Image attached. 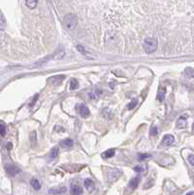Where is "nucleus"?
<instances>
[{"label":"nucleus","mask_w":194,"mask_h":195,"mask_svg":"<svg viewBox=\"0 0 194 195\" xmlns=\"http://www.w3.org/2000/svg\"><path fill=\"white\" fill-rule=\"evenodd\" d=\"M58 154H59V148L54 147L51 150V152H50V158H51V159H55V158H57V156H58Z\"/></svg>","instance_id":"a211bd4d"},{"label":"nucleus","mask_w":194,"mask_h":195,"mask_svg":"<svg viewBox=\"0 0 194 195\" xmlns=\"http://www.w3.org/2000/svg\"><path fill=\"white\" fill-rule=\"evenodd\" d=\"M157 48V40L153 37H146L143 40V49L148 54L155 52Z\"/></svg>","instance_id":"f257e3e1"},{"label":"nucleus","mask_w":194,"mask_h":195,"mask_svg":"<svg viewBox=\"0 0 194 195\" xmlns=\"http://www.w3.org/2000/svg\"><path fill=\"white\" fill-rule=\"evenodd\" d=\"M0 127H1V130H0V134H1V137H4L6 134V127L4 125V123L0 124Z\"/></svg>","instance_id":"bb28decb"},{"label":"nucleus","mask_w":194,"mask_h":195,"mask_svg":"<svg viewBox=\"0 0 194 195\" xmlns=\"http://www.w3.org/2000/svg\"><path fill=\"white\" fill-rule=\"evenodd\" d=\"M57 54H58V55H57L56 59H62V58L64 56V49H63V47H61Z\"/></svg>","instance_id":"5701e85b"},{"label":"nucleus","mask_w":194,"mask_h":195,"mask_svg":"<svg viewBox=\"0 0 194 195\" xmlns=\"http://www.w3.org/2000/svg\"><path fill=\"white\" fill-rule=\"evenodd\" d=\"M150 157H151V155H150V154H139V156H138L140 161H143L146 159H148V158H150Z\"/></svg>","instance_id":"393cba45"},{"label":"nucleus","mask_w":194,"mask_h":195,"mask_svg":"<svg viewBox=\"0 0 194 195\" xmlns=\"http://www.w3.org/2000/svg\"><path fill=\"white\" fill-rule=\"evenodd\" d=\"M165 96H166V88L160 87L159 90H158V93H157V100H159V102H162V100L165 99Z\"/></svg>","instance_id":"f8f14e48"},{"label":"nucleus","mask_w":194,"mask_h":195,"mask_svg":"<svg viewBox=\"0 0 194 195\" xmlns=\"http://www.w3.org/2000/svg\"><path fill=\"white\" fill-rule=\"evenodd\" d=\"M38 98H39V95H38V94H36V95H35V96L33 97V99H32V100H31V103L30 104V107H33V105L35 104V103H36V100H38Z\"/></svg>","instance_id":"a878e982"},{"label":"nucleus","mask_w":194,"mask_h":195,"mask_svg":"<svg viewBox=\"0 0 194 195\" xmlns=\"http://www.w3.org/2000/svg\"><path fill=\"white\" fill-rule=\"evenodd\" d=\"M70 193L72 195H81L83 193V188L78 184H72L70 187Z\"/></svg>","instance_id":"0eeeda50"},{"label":"nucleus","mask_w":194,"mask_h":195,"mask_svg":"<svg viewBox=\"0 0 194 195\" xmlns=\"http://www.w3.org/2000/svg\"><path fill=\"white\" fill-rule=\"evenodd\" d=\"M30 184H31V186L33 187V188H34L35 190H39V189L41 188L40 182H39V180H38L36 178L31 179V180H30Z\"/></svg>","instance_id":"2eb2a0df"},{"label":"nucleus","mask_w":194,"mask_h":195,"mask_svg":"<svg viewBox=\"0 0 194 195\" xmlns=\"http://www.w3.org/2000/svg\"><path fill=\"white\" fill-rule=\"evenodd\" d=\"M134 170H135L136 172H138V173L143 172V168L141 167V166H136V167L134 168Z\"/></svg>","instance_id":"c756f323"},{"label":"nucleus","mask_w":194,"mask_h":195,"mask_svg":"<svg viewBox=\"0 0 194 195\" xmlns=\"http://www.w3.org/2000/svg\"><path fill=\"white\" fill-rule=\"evenodd\" d=\"M174 142H175L174 136H172V135H166V136L164 137L163 141H162L161 146H172V144L174 143Z\"/></svg>","instance_id":"20e7f679"},{"label":"nucleus","mask_w":194,"mask_h":195,"mask_svg":"<svg viewBox=\"0 0 194 195\" xmlns=\"http://www.w3.org/2000/svg\"><path fill=\"white\" fill-rule=\"evenodd\" d=\"M64 79V75H58V76H54L52 78H50L48 82H53V84H60Z\"/></svg>","instance_id":"4468645a"},{"label":"nucleus","mask_w":194,"mask_h":195,"mask_svg":"<svg viewBox=\"0 0 194 195\" xmlns=\"http://www.w3.org/2000/svg\"><path fill=\"white\" fill-rule=\"evenodd\" d=\"M63 24H64V26H66L67 30H72L77 26V17L74 15V14H68V15L64 17Z\"/></svg>","instance_id":"f03ea898"},{"label":"nucleus","mask_w":194,"mask_h":195,"mask_svg":"<svg viewBox=\"0 0 194 195\" xmlns=\"http://www.w3.org/2000/svg\"><path fill=\"white\" fill-rule=\"evenodd\" d=\"M192 129H193V131H194V124H193V126H192Z\"/></svg>","instance_id":"2f4dec72"},{"label":"nucleus","mask_w":194,"mask_h":195,"mask_svg":"<svg viewBox=\"0 0 194 195\" xmlns=\"http://www.w3.org/2000/svg\"><path fill=\"white\" fill-rule=\"evenodd\" d=\"M136 104H138V100L136 99H134V100H132V102L129 104L128 105H127V107H128V109L129 110H131V109H133V108L136 105Z\"/></svg>","instance_id":"412c9836"},{"label":"nucleus","mask_w":194,"mask_h":195,"mask_svg":"<svg viewBox=\"0 0 194 195\" xmlns=\"http://www.w3.org/2000/svg\"><path fill=\"white\" fill-rule=\"evenodd\" d=\"M140 180H141V177H135L134 179L130 180V183H129V187L132 189H136L140 183Z\"/></svg>","instance_id":"1a4fd4ad"},{"label":"nucleus","mask_w":194,"mask_h":195,"mask_svg":"<svg viewBox=\"0 0 194 195\" xmlns=\"http://www.w3.org/2000/svg\"><path fill=\"white\" fill-rule=\"evenodd\" d=\"M121 171L115 169V170H112L111 172H109V179L110 180H115L116 179H118V177L121 176Z\"/></svg>","instance_id":"9d476101"},{"label":"nucleus","mask_w":194,"mask_h":195,"mask_svg":"<svg viewBox=\"0 0 194 195\" xmlns=\"http://www.w3.org/2000/svg\"><path fill=\"white\" fill-rule=\"evenodd\" d=\"M114 154H115V149L114 148H110L109 150L104 151V152L103 153V157L104 158H111L114 156Z\"/></svg>","instance_id":"dca6fc26"},{"label":"nucleus","mask_w":194,"mask_h":195,"mask_svg":"<svg viewBox=\"0 0 194 195\" xmlns=\"http://www.w3.org/2000/svg\"><path fill=\"white\" fill-rule=\"evenodd\" d=\"M61 146L64 148H68L73 146V141L71 139H64L61 142Z\"/></svg>","instance_id":"ddd939ff"},{"label":"nucleus","mask_w":194,"mask_h":195,"mask_svg":"<svg viewBox=\"0 0 194 195\" xmlns=\"http://www.w3.org/2000/svg\"><path fill=\"white\" fill-rule=\"evenodd\" d=\"M184 73H185V75L187 76V77H192V78H194V69H192V68H190V67L186 68L185 71H184Z\"/></svg>","instance_id":"aec40b11"},{"label":"nucleus","mask_w":194,"mask_h":195,"mask_svg":"<svg viewBox=\"0 0 194 195\" xmlns=\"http://www.w3.org/2000/svg\"><path fill=\"white\" fill-rule=\"evenodd\" d=\"M88 98L90 100H97L99 98V94L96 93V92H90L88 94Z\"/></svg>","instance_id":"b1692460"},{"label":"nucleus","mask_w":194,"mask_h":195,"mask_svg":"<svg viewBox=\"0 0 194 195\" xmlns=\"http://www.w3.org/2000/svg\"><path fill=\"white\" fill-rule=\"evenodd\" d=\"M76 49L78 50L79 52H80L83 56H86V57H89L90 58V56H89V54H88V52L86 51V50L81 46V45H78V46H76Z\"/></svg>","instance_id":"6ab92c4d"},{"label":"nucleus","mask_w":194,"mask_h":195,"mask_svg":"<svg viewBox=\"0 0 194 195\" xmlns=\"http://www.w3.org/2000/svg\"><path fill=\"white\" fill-rule=\"evenodd\" d=\"M150 134H151V136H157L158 135V128H157V126H152Z\"/></svg>","instance_id":"cd10ccee"},{"label":"nucleus","mask_w":194,"mask_h":195,"mask_svg":"<svg viewBox=\"0 0 194 195\" xmlns=\"http://www.w3.org/2000/svg\"><path fill=\"white\" fill-rule=\"evenodd\" d=\"M77 87H78V82L75 80V79H72L70 82V85H69L70 90H75V89H77Z\"/></svg>","instance_id":"4be33fe9"},{"label":"nucleus","mask_w":194,"mask_h":195,"mask_svg":"<svg viewBox=\"0 0 194 195\" xmlns=\"http://www.w3.org/2000/svg\"><path fill=\"white\" fill-rule=\"evenodd\" d=\"M84 185H85V188L90 192L93 191L95 188V184H94V183H93V180L90 179H86L84 180Z\"/></svg>","instance_id":"6e6552de"},{"label":"nucleus","mask_w":194,"mask_h":195,"mask_svg":"<svg viewBox=\"0 0 194 195\" xmlns=\"http://www.w3.org/2000/svg\"><path fill=\"white\" fill-rule=\"evenodd\" d=\"M67 191V188L64 186L62 187H55V188H51L49 189V193L50 194H62V193H64Z\"/></svg>","instance_id":"9b49d317"},{"label":"nucleus","mask_w":194,"mask_h":195,"mask_svg":"<svg viewBox=\"0 0 194 195\" xmlns=\"http://www.w3.org/2000/svg\"><path fill=\"white\" fill-rule=\"evenodd\" d=\"M78 110H79V113H80V115L82 117H88L90 115V110L89 108L84 105V104H80L78 105Z\"/></svg>","instance_id":"423d86ee"},{"label":"nucleus","mask_w":194,"mask_h":195,"mask_svg":"<svg viewBox=\"0 0 194 195\" xmlns=\"http://www.w3.org/2000/svg\"><path fill=\"white\" fill-rule=\"evenodd\" d=\"M186 121H187V116L185 114L182 115L177 121V128L178 129H183L186 126Z\"/></svg>","instance_id":"39448f33"},{"label":"nucleus","mask_w":194,"mask_h":195,"mask_svg":"<svg viewBox=\"0 0 194 195\" xmlns=\"http://www.w3.org/2000/svg\"><path fill=\"white\" fill-rule=\"evenodd\" d=\"M187 160H188V162H189V164H190L191 166H194V154L188 155Z\"/></svg>","instance_id":"c85d7f7f"},{"label":"nucleus","mask_w":194,"mask_h":195,"mask_svg":"<svg viewBox=\"0 0 194 195\" xmlns=\"http://www.w3.org/2000/svg\"><path fill=\"white\" fill-rule=\"evenodd\" d=\"M5 171L7 173V175H9L10 177H15L21 173L20 168L17 167V166H15V165H6L5 166Z\"/></svg>","instance_id":"7ed1b4c3"},{"label":"nucleus","mask_w":194,"mask_h":195,"mask_svg":"<svg viewBox=\"0 0 194 195\" xmlns=\"http://www.w3.org/2000/svg\"><path fill=\"white\" fill-rule=\"evenodd\" d=\"M25 4L28 8L34 9L37 6V0H25Z\"/></svg>","instance_id":"f3484780"},{"label":"nucleus","mask_w":194,"mask_h":195,"mask_svg":"<svg viewBox=\"0 0 194 195\" xmlns=\"http://www.w3.org/2000/svg\"><path fill=\"white\" fill-rule=\"evenodd\" d=\"M186 195H193V192H189V193H187Z\"/></svg>","instance_id":"7c9ffc66"}]
</instances>
